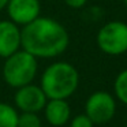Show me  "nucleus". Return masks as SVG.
I'll return each instance as SVG.
<instances>
[{"mask_svg": "<svg viewBox=\"0 0 127 127\" xmlns=\"http://www.w3.org/2000/svg\"><path fill=\"white\" fill-rule=\"evenodd\" d=\"M93 122L89 119V116L86 113L82 115H77L71 120V127H93Z\"/></svg>", "mask_w": 127, "mask_h": 127, "instance_id": "ddd939ff", "label": "nucleus"}, {"mask_svg": "<svg viewBox=\"0 0 127 127\" xmlns=\"http://www.w3.org/2000/svg\"><path fill=\"white\" fill-rule=\"evenodd\" d=\"M17 127H41V119L34 112H22L18 115Z\"/></svg>", "mask_w": 127, "mask_h": 127, "instance_id": "f8f14e48", "label": "nucleus"}, {"mask_svg": "<svg viewBox=\"0 0 127 127\" xmlns=\"http://www.w3.org/2000/svg\"><path fill=\"white\" fill-rule=\"evenodd\" d=\"M7 3H8V0H0V11H1L3 8H6Z\"/></svg>", "mask_w": 127, "mask_h": 127, "instance_id": "2eb2a0df", "label": "nucleus"}, {"mask_svg": "<svg viewBox=\"0 0 127 127\" xmlns=\"http://www.w3.org/2000/svg\"><path fill=\"white\" fill-rule=\"evenodd\" d=\"M38 63L37 58L25 49L17 51L11 56L6 58L3 66V78L11 88H21L33 82L37 75Z\"/></svg>", "mask_w": 127, "mask_h": 127, "instance_id": "7ed1b4c3", "label": "nucleus"}, {"mask_svg": "<svg viewBox=\"0 0 127 127\" xmlns=\"http://www.w3.org/2000/svg\"><path fill=\"white\" fill-rule=\"evenodd\" d=\"M88 0H64V3L71 8H81L86 4Z\"/></svg>", "mask_w": 127, "mask_h": 127, "instance_id": "4468645a", "label": "nucleus"}, {"mask_svg": "<svg viewBox=\"0 0 127 127\" xmlns=\"http://www.w3.org/2000/svg\"><path fill=\"white\" fill-rule=\"evenodd\" d=\"M18 115L14 107L6 102H0V127H17Z\"/></svg>", "mask_w": 127, "mask_h": 127, "instance_id": "9d476101", "label": "nucleus"}, {"mask_svg": "<svg viewBox=\"0 0 127 127\" xmlns=\"http://www.w3.org/2000/svg\"><path fill=\"white\" fill-rule=\"evenodd\" d=\"M79 74L72 64L56 62L45 68L41 77V89L48 98L67 100L78 88Z\"/></svg>", "mask_w": 127, "mask_h": 127, "instance_id": "f03ea898", "label": "nucleus"}, {"mask_svg": "<svg viewBox=\"0 0 127 127\" xmlns=\"http://www.w3.org/2000/svg\"><path fill=\"white\" fill-rule=\"evenodd\" d=\"M45 119L51 126L60 127L70 120L71 109L66 100L63 98H48L44 107Z\"/></svg>", "mask_w": 127, "mask_h": 127, "instance_id": "1a4fd4ad", "label": "nucleus"}, {"mask_svg": "<svg viewBox=\"0 0 127 127\" xmlns=\"http://www.w3.org/2000/svg\"><path fill=\"white\" fill-rule=\"evenodd\" d=\"M47 101H48V97L45 96L41 86L33 85V83L18 88L17 93L14 96L15 107L22 112L38 113L40 111L44 109Z\"/></svg>", "mask_w": 127, "mask_h": 127, "instance_id": "423d86ee", "label": "nucleus"}, {"mask_svg": "<svg viewBox=\"0 0 127 127\" xmlns=\"http://www.w3.org/2000/svg\"><path fill=\"white\" fill-rule=\"evenodd\" d=\"M21 48V30L12 21H0V58H8Z\"/></svg>", "mask_w": 127, "mask_h": 127, "instance_id": "6e6552de", "label": "nucleus"}, {"mask_svg": "<svg viewBox=\"0 0 127 127\" xmlns=\"http://www.w3.org/2000/svg\"><path fill=\"white\" fill-rule=\"evenodd\" d=\"M97 45L107 55H122L127 51V25L120 21L108 22L97 34Z\"/></svg>", "mask_w": 127, "mask_h": 127, "instance_id": "20e7f679", "label": "nucleus"}, {"mask_svg": "<svg viewBox=\"0 0 127 127\" xmlns=\"http://www.w3.org/2000/svg\"><path fill=\"white\" fill-rule=\"evenodd\" d=\"M116 102L107 92H96L90 94L85 104V113L94 124L108 123L113 118Z\"/></svg>", "mask_w": 127, "mask_h": 127, "instance_id": "39448f33", "label": "nucleus"}, {"mask_svg": "<svg viewBox=\"0 0 127 127\" xmlns=\"http://www.w3.org/2000/svg\"><path fill=\"white\" fill-rule=\"evenodd\" d=\"M6 8L10 21L25 26L40 17L41 6L38 0H8Z\"/></svg>", "mask_w": 127, "mask_h": 127, "instance_id": "0eeeda50", "label": "nucleus"}, {"mask_svg": "<svg viewBox=\"0 0 127 127\" xmlns=\"http://www.w3.org/2000/svg\"><path fill=\"white\" fill-rule=\"evenodd\" d=\"M123 1H124V4H126V6H127V0H123Z\"/></svg>", "mask_w": 127, "mask_h": 127, "instance_id": "dca6fc26", "label": "nucleus"}, {"mask_svg": "<svg viewBox=\"0 0 127 127\" xmlns=\"http://www.w3.org/2000/svg\"><path fill=\"white\" fill-rule=\"evenodd\" d=\"M126 127H127V126H126Z\"/></svg>", "mask_w": 127, "mask_h": 127, "instance_id": "f3484780", "label": "nucleus"}, {"mask_svg": "<svg viewBox=\"0 0 127 127\" xmlns=\"http://www.w3.org/2000/svg\"><path fill=\"white\" fill-rule=\"evenodd\" d=\"M68 42L70 37L66 28L52 18L38 17L21 30V47L37 59L62 55Z\"/></svg>", "mask_w": 127, "mask_h": 127, "instance_id": "f257e3e1", "label": "nucleus"}, {"mask_svg": "<svg viewBox=\"0 0 127 127\" xmlns=\"http://www.w3.org/2000/svg\"><path fill=\"white\" fill-rule=\"evenodd\" d=\"M115 94L123 104L127 105V68L123 70L120 74L116 77L115 83H113Z\"/></svg>", "mask_w": 127, "mask_h": 127, "instance_id": "9b49d317", "label": "nucleus"}]
</instances>
